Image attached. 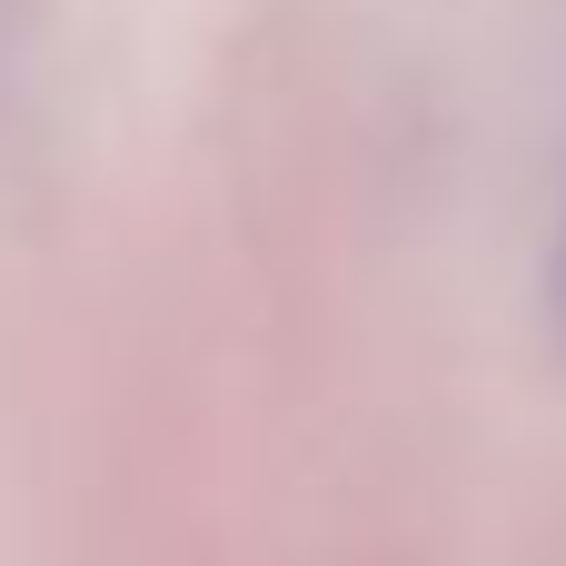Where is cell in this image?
Masks as SVG:
<instances>
[{"label":"cell","mask_w":566,"mask_h":566,"mask_svg":"<svg viewBox=\"0 0 566 566\" xmlns=\"http://www.w3.org/2000/svg\"><path fill=\"white\" fill-rule=\"evenodd\" d=\"M557 318H566V239H557Z\"/></svg>","instance_id":"obj_1"}]
</instances>
